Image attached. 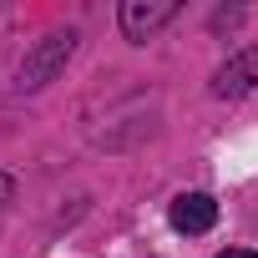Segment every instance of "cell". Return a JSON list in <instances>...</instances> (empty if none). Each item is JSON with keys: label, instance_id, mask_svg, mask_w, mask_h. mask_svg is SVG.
I'll return each mask as SVG.
<instances>
[{"label": "cell", "instance_id": "7a4b0ae2", "mask_svg": "<svg viewBox=\"0 0 258 258\" xmlns=\"http://www.w3.org/2000/svg\"><path fill=\"white\" fill-rule=\"evenodd\" d=\"M253 86H258V51H253V46L238 51V56H228V61L213 71V96H223V101L248 96Z\"/></svg>", "mask_w": 258, "mask_h": 258}, {"label": "cell", "instance_id": "8992f818", "mask_svg": "<svg viewBox=\"0 0 258 258\" xmlns=\"http://www.w3.org/2000/svg\"><path fill=\"white\" fill-rule=\"evenodd\" d=\"M218 258H258V253H248V248H228V253H218Z\"/></svg>", "mask_w": 258, "mask_h": 258}, {"label": "cell", "instance_id": "3957f363", "mask_svg": "<svg viewBox=\"0 0 258 258\" xmlns=\"http://www.w3.org/2000/svg\"><path fill=\"white\" fill-rule=\"evenodd\" d=\"M172 16H177L172 0H126V6H121V31H126V41H147Z\"/></svg>", "mask_w": 258, "mask_h": 258}, {"label": "cell", "instance_id": "277c9868", "mask_svg": "<svg viewBox=\"0 0 258 258\" xmlns=\"http://www.w3.org/2000/svg\"><path fill=\"white\" fill-rule=\"evenodd\" d=\"M167 223H172L177 233H208V228L218 223V203H213L208 192H182V198H172Z\"/></svg>", "mask_w": 258, "mask_h": 258}, {"label": "cell", "instance_id": "5b68a950", "mask_svg": "<svg viewBox=\"0 0 258 258\" xmlns=\"http://www.w3.org/2000/svg\"><path fill=\"white\" fill-rule=\"evenodd\" d=\"M11 192H16V182H11L6 172H0V208H6V203H11Z\"/></svg>", "mask_w": 258, "mask_h": 258}, {"label": "cell", "instance_id": "6da1fadb", "mask_svg": "<svg viewBox=\"0 0 258 258\" xmlns=\"http://www.w3.org/2000/svg\"><path fill=\"white\" fill-rule=\"evenodd\" d=\"M71 51H76V31H51L46 41H36L31 46V56L21 61V76H16V86L21 91H41L46 81H56V71L71 61Z\"/></svg>", "mask_w": 258, "mask_h": 258}]
</instances>
